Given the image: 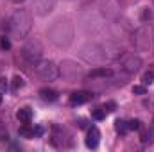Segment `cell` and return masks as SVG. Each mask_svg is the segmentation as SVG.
Here are the masks:
<instances>
[{
	"label": "cell",
	"instance_id": "cell-1",
	"mask_svg": "<svg viewBox=\"0 0 154 152\" xmlns=\"http://www.w3.org/2000/svg\"><path fill=\"white\" fill-rule=\"evenodd\" d=\"M7 27H9L11 36L22 39L31 32V29H32V18H31V14L25 9H18V11H14L11 14L9 22H7Z\"/></svg>",
	"mask_w": 154,
	"mask_h": 152
},
{
	"label": "cell",
	"instance_id": "cell-2",
	"mask_svg": "<svg viewBox=\"0 0 154 152\" xmlns=\"http://www.w3.org/2000/svg\"><path fill=\"white\" fill-rule=\"evenodd\" d=\"M20 56H22V61H23L29 68L38 66L39 61H41V45H39L36 39L25 43V45L22 47V50H20Z\"/></svg>",
	"mask_w": 154,
	"mask_h": 152
},
{
	"label": "cell",
	"instance_id": "cell-3",
	"mask_svg": "<svg viewBox=\"0 0 154 152\" xmlns=\"http://www.w3.org/2000/svg\"><path fill=\"white\" fill-rule=\"evenodd\" d=\"M36 72L43 81H56L59 77V66L54 61H39Z\"/></svg>",
	"mask_w": 154,
	"mask_h": 152
},
{
	"label": "cell",
	"instance_id": "cell-4",
	"mask_svg": "<svg viewBox=\"0 0 154 152\" xmlns=\"http://www.w3.org/2000/svg\"><path fill=\"white\" fill-rule=\"evenodd\" d=\"M122 66H124V70H125V72L134 74V72L142 66V59H140L138 56H127V57L122 61Z\"/></svg>",
	"mask_w": 154,
	"mask_h": 152
},
{
	"label": "cell",
	"instance_id": "cell-5",
	"mask_svg": "<svg viewBox=\"0 0 154 152\" xmlns=\"http://www.w3.org/2000/svg\"><path fill=\"white\" fill-rule=\"evenodd\" d=\"M91 93L90 91H74L72 95H70V104H74V106H79V104H86V102H90L91 100Z\"/></svg>",
	"mask_w": 154,
	"mask_h": 152
},
{
	"label": "cell",
	"instance_id": "cell-6",
	"mask_svg": "<svg viewBox=\"0 0 154 152\" xmlns=\"http://www.w3.org/2000/svg\"><path fill=\"white\" fill-rule=\"evenodd\" d=\"M99 140H100V132L97 127H91L88 131V138H86V147L88 149H97L99 145Z\"/></svg>",
	"mask_w": 154,
	"mask_h": 152
},
{
	"label": "cell",
	"instance_id": "cell-7",
	"mask_svg": "<svg viewBox=\"0 0 154 152\" xmlns=\"http://www.w3.org/2000/svg\"><path fill=\"white\" fill-rule=\"evenodd\" d=\"M16 118H18L22 123H31V120H32V111H31L29 108H22V109H18Z\"/></svg>",
	"mask_w": 154,
	"mask_h": 152
},
{
	"label": "cell",
	"instance_id": "cell-8",
	"mask_svg": "<svg viewBox=\"0 0 154 152\" xmlns=\"http://www.w3.org/2000/svg\"><path fill=\"white\" fill-rule=\"evenodd\" d=\"M113 75V70L111 68H95V70H91L90 74H88V77L91 79H97V77H111Z\"/></svg>",
	"mask_w": 154,
	"mask_h": 152
},
{
	"label": "cell",
	"instance_id": "cell-9",
	"mask_svg": "<svg viewBox=\"0 0 154 152\" xmlns=\"http://www.w3.org/2000/svg\"><path fill=\"white\" fill-rule=\"evenodd\" d=\"M39 95H41V99H43V100H47V102H54V100H57V91L48 90V88L39 90Z\"/></svg>",
	"mask_w": 154,
	"mask_h": 152
},
{
	"label": "cell",
	"instance_id": "cell-10",
	"mask_svg": "<svg viewBox=\"0 0 154 152\" xmlns=\"http://www.w3.org/2000/svg\"><path fill=\"white\" fill-rule=\"evenodd\" d=\"M20 136H23V138H34V129H31L27 123H23V127H20Z\"/></svg>",
	"mask_w": 154,
	"mask_h": 152
},
{
	"label": "cell",
	"instance_id": "cell-11",
	"mask_svg": "<svg viewBox=\"0 0 154 152\" xmlns=\"http://www.w3.org/2000/svg\"><path fill=\"white\" fill-rule=\"evenodd\" d=\"M115 129H116V132L125 134V132H127V122H124V120H116L115 122Z\"/></svg>",
	"mask_w": 154,
	"mask_h": 152
},
{
	"label": "cell",
	"instance_id": "cell-12",
	"mask_svg": "<svg viewBox=\"0 0 154 152\" xmlns=\"http://www.w3.org/2000/svg\"><path fill=\"white\" fill-rule=\"evenodd\" d=\"M154 81V70H151V72H145L143 74V77H142V82L143 84H151Z\"/></svg>",
	"mask_w": 154,
	"mask_h": 152
},
{
	"label": "cell",
	"instance_id": "cell-13",
	"mask_svg": "<svg viewBox=\"0 0 154 152\" xmlns=\"http://www.w3.org/2000/svg\"><path fill=\"white\" fill-rule=\"evenodd\" d=\"M93 118H95V120H104V118H106V109H104V108L95 109V111H93Z\"/></svg>",
	"mask_w": 154,
	"mask_h": 152
},
{
	"label": "cell",
	"instance_id": "cell-14",
	"mask_svg": "<svg viewBox=\"0 0 154 152\" xmlns=\"http://www.w3.org/2000/svg\"><path fill=\"white\" fill-rule=\"evenodd\" d=\"M0 48H2V50H9V48H11V41H9V38L0 36Z\"/></svg>",
	"mask_w": 154,
	"mask_h": 152
},
{
	"label": "cell",
	"instance_id": "cell-15",
	"mask_svg": "<svg viewBox=\"0 0 154 152\" xmlns=\"http://www.w3.org/2000/svg\"><path fill=\"white\" fill-rule=\"evenodd\" d=\"M22 86H23V79H22V77H14V79H13V90L16 91V90H20Z\"/></svg>",
	"mask_w": 154,
	"mask_h": 152
},
{
	"label": "cell",
	"instance_id": "cell-16",
	"mask_svg": "<svg viewBox=\"0 0 154 152\" xmlns=\"http://www.w3.org/2000/svg\"><path fill=\"white\" fill-rule=\"evenodd\" d=\"M127 129L138 131V129H140V122H138V120H129V122H127Z\"/></svg>",
	"mask_w": 154,
	"mask_h": 152
},
{
	"label": "cell",
	"instance_id": "cell-17",
	"mask_svg": "<svg viewBox=\"0 0 154 152\" xmlns=\"http://www.w3.org/2000/svg\"><path fill=\"white\" fill-rule=\"evenodd\" d=\"M7 138H9V134H7V129L0 125V141H5Z\"/></svg>",
	"mask_w": 154,
	"mask_h": 152
},
{
	"label": "cell",
	"instance_id": "cell-18",
	"mask_svg": "<svg viewBox=\"0 0 154 152\" xmlns=\"http://www.w3.org/2000/svg\"><path fill=\"white\" fill-rule=\"evenodd\" d=\"M133 93L134 95H143L145 93V86H134L133 88Z\"/></svg>",
	"mask_w": 154,
	"mask_h": 152
},
{
	"label": "cell",
	"instance_id": "cell-19",
	"mask_svg": "<svg viewBox=\"0 0 154 152\" xmlns=\"http://www.w3.org/2000/svg\"><path fill=\"white\" fill-rule=\"evenodd\" d=\"M115 102H108V104H104V109H106V111H113V109H115Z\"/></svg>",
	"mask_w": 154,
	"mask_h": 152
},
{
	"label": "cell",
	"instance_id": "cell-20",
	"mask_svg": "<svg viewBox=\"0 0 154 152\" xmlns=\"http://www.w3.org/2000/svg\"><path fill=\"white\" fill-rule=\"evenodd\" d=\"M5 90H7V81L0 79V91H5Z\"/></svg>",
	"mask_w": 154,
	"mask_h": 152
},
{
	"label": "cell",
	"instance_id": "cell-21",
	"mask_svg": "<svg viewBox=\"0 0 154 152\" xmlns=\"http://www.w3.org/2000/svg\"><path fill=\"white\" fill-rule=\"evenodd\" d=\"M41 134H43V129L41 127H36L34 129V136H41Z\"/></svg>",
	"mask_w": 154,
	"mask_h": 152
},
{
	"label": "cell",
	"instance_id": "cell-22",
	"mask_svg": "<svg viewBox=\"0 0 154 152\" xmlns=\"http://www.w3.org/2000/svg\"><path fill=\"white\" fill-rule=\"evenodd\" d=\"M13 2H16V4H18V2H23V0H13Z\"/></svg>",
	"mask_w": 154,
	"mask_h": 152
},
{
	"label": "cell",
	"instance_id": "cell-23",
	"mask_svg": "<svg viewBox=\"0 0 154 152\" xmlns=\"http://www.w3.org/2000/svg\"><path fill=\"white\" fill-rule=\"evenodd\" d=\"M0 102H2V91H0Z\"/></svg>",
	"mask_w": 154,
	"mask_h": 152
}]
</instances>
